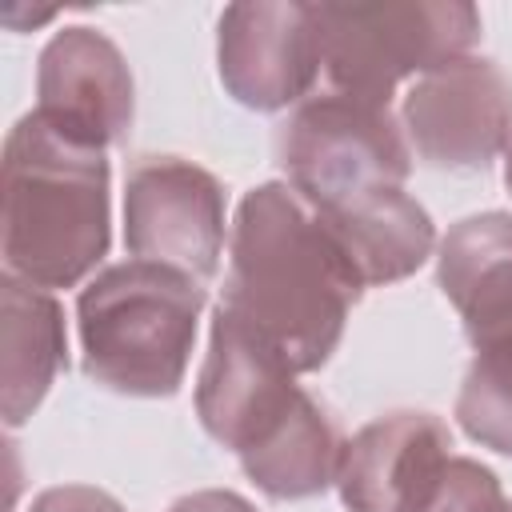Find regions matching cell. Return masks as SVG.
<instances>
[{
	"instance_id": "6da1fadb",
	"label": "cell",
	"mask_w": 512,
	"mask_h": 512,
	"mask_svg": "<svg viewBox=\"0 0 512 512\" xmlns=\"http://www.w3.org/2000/svg\"><path fill=\"white\" fill-rule=\"evenodd\" d=\"M364 288L344 248L288 184L268 180L244 192L220 308L256 328L296 376L328 364Z\"/></svg>"
},
{
	"instance_id": "7a4b0ae2",
	"label": "cell",
	"mask_w": 512,
	"mask_h": 512,
	"mask_svg": "<svg viewBox=\"0 0 512 512\" xmlns=\"http://www.w3.org/2000/svg\"><path fill=\"white\" fill-rule=\"evenodd\" d=\"M196 416L272 500H308L336 484L344 440L332 416L296 384L292 364L220 304L196 380Z\"/></svg>"
},
{
	"instance_id": "3957f363",
	"label": "cell",
	"mask_w": 512,
	"mask_h": 512,
	"mask_svg": "<svg viewBox=\"0 0 512 512\" xmlns=\"http://www.w3.org/2000/svg\"><path fill=\"white\" fill-rule=\"evenodd\" d=\"M112 172L100 148L56 132L40 112L4 140V268L36 288H72L112 240Z\"/></svg>"
},
{
	"instance_id": "277c9868",
	"label": "cell",
	"mask_w": 512,
	"mask_h": 512,
	"mask_svg": "<svg viewBox=\"0 0 512 512\" xmlns=\"http://www.w3.org/2000/svg\"><path fill=\"white\" fill-rule=\"evenodd\" d=\"M204 284L148 260L96 272L80 300V344L88 380L120 396H176L192 360Z\"/></svg>"
},
{
	"instance_id": "5b68a950",
	"label": "cell",
	"mask_w": 512,
	"mask_h": 512,
	"mask_svg": "<svg viewBox=\"0 0 512 512\" xmlns=\"http://www.w3.org/2000/svg\"><path fill=\"white\" fill-rule=\"evenodd\" d=\"M436 280L472 340L456 420L476 444L512 456V216L480 212L452 224Z\"/></svg>"
},
{
	"instance_id": "8992f818",
	"label": "cell",
	"mask_w": 512,
	"mask_h": 512,
	"mask_svg": "<svg viewBox=\"0 0 512 512\" xmlns=\"http://www.w3.org/2000/svg\"><path fill=\"white\" fill-rule=\"evenodd\" d=\"M332 92L392 108L408 76H428L472 56L480 12L464 0H352L316 4Z\"/></svg>"
},
{
	"instance_id": "52a82bcc",
	"label": "cell",
	"mask_w": 512,
	"mask_h": 512,
	"mask_svg": "<svg viewBox=\"0 0 512 512\" xmlns=\"http://www.w3.org/2000/svg\"><path fill=\"white\" fill-rule=\"evenodd\" d=\"M276 160L288 188L312 212L404 188L412 172V152L392 108L344 92L304 100L276 136Z\"/></svg>"
},
{
	"instance_id": "ba28073f",
	"label": "cell",
	"mask_w": 512,
	"mask_h": 512,
	"mask_svg": "<svg viewBox=\"0 0 512 512\" xmlns=\"http://www.w3.org/2000/svg\"><path fill=\"white\" fill-rule=\"evenodd\" d=\"M124 248L208 284L224 252L220 180L180 156L140 160L124 184Z\"/></svg>"
},
{
	"instance_id": "9c48e42d",
	"label": "cell",
	"mask_w": 512,
	"mask_h": 512,
	"mask_svg": "<svg viewBox=\"0 0 512 512\" xmlns=\"http://www.w3.org/2000/svg\"><path fill=\"white\" fill-rule=\"evenodd\" d=\"M404 132L428 168L484 172L512 140V80L480 56L444 64L408 88Z\"/></svg>"
},
{
	"instance_id": "30bf717a",
	"label": "cell",
	"mask_w": 512,
	"mask_h": 512,
	"mask_svg": "<svg viewBox=\"0 0 512 512\" xmlns=\"http://www.w3.org/2000/svg\"><path fill=\"white\" fill-rule=\"evenodd\" d=\"M220 80L232 100L276 112L308 96L324 68L316 4L244 0L228 4L216 36Z\"/></svg>"
},
{
	"instance_id": "8fae6325",
	"label": "cell",
	"mask_w": 512,
	"mask_h": 512,
	"mask_svg": "<svg viewBox=\"0 0 512 512\" xmlns=\"http://www.w3.org/2000/svg\"><path fill=\"white\" fill-rule=\"evenodd\" d=\"M452 464V432L432 412H388L364 424L340 460L348 512H428Z\"/></svg>"
},
{
	"instance_id": "7c38bea8",
	"label": "cell",
	"mask_w": 512,
	"mask_h": 512,
	"mask_svg": "<svg viewBox=\"0 0 512 512\" xmlns=\"http://www.w3.org/2000/svg\"><path fill=\"white\" fill-rule=\"evenodd\" d=\"M36 112L88 148H112L132 124V72L120 48L84 24L60 28L36 68Z\"/></svg>"
},
{
	"instance_id": "4fadbf2b",
	"label": "cell",
	"mask_w": 512,
	"mask_h": 512,
	"mask_svg": "<svg viewBox=\"0 0 512 512\" xmlns=\"http://www.w3.org/2000/svg\"><path fill=\"white\" fill-rule=\"evenodd\" d=\"M0 316V408L4 424L20 428L68 368L64 308L52 292L4 272Z\"/></svg>"
},
{
	"instance_id": "5bb4252c",
	"label": "cell",
	"mask_w": 512,
	"mask_h": 512,
	"mask_svg": "<svg viewBox=\"0 0 512 512\" xmlns=\"http://www.w3.org/2000/svg\"><path fill=\"white\" fill-rule=\"evenodd\" d=\"M316 220L332 232V240L344 248V256L352 260L364 284H392L412 276L432 256L436 244L432 216L404 188L332 212H316Z\"/></svg>"
},
{
	"instance_id": "9a60e30c",
	"label": "cell",
	"mask_w": 512,
	"mask_h": 512,
	"mask_svg": "<svg viewBox=\"0 0 512 512\" xmlns=\"http://www.w3.org/2000/svg\"><path fill=\"white\" fill-rule=\"evenodd\" d=\"M428 512H512V500L500 492V480L492 468L468 456H452Z\"/></svg>"
},
{
	"instance_id": "2e32d148",
	"label": "cell",
	"mask_w": 512,
	"mask_h": 512,
	"mask_svg": "<svg viewBox=\"0 0 512 512\" xmlns=\"http://www.w3.org/2000/svg\"><path fill=\"white\" fill-rule=\"evenodd\" d=\"M28 512H124L120 500H112L108 492L100 488H88V484H60V488H48L40 492Z\"/></svg>"
},
{
	"instance_id": "e0dca14e",
	"label": "cell",
	"mask_w": 512,
	"mask_h": 512,
	"mask_svg": "<svg viewBox=\"0 0 512 512\" xmlns=\"http://www.w3.org/2000/svg\"><path fill=\"white\" fill-rule=\"evenodd\" d=\"M168 512H256L240 492H228V488H200V492H188L180 496Z\"/></svg>"
},
{
	"instance_id": "ac0fdd59",
	"label": "cell",
	"mask_w": 512,
	"mask_h": 512,
	"mask_svg": "<svg viewBox=\"0 0 512 512\" xmlns=\"http://www.w3.org/2000/svg\"><path fill=\"white\" fill-rule=\"evenodd\" d=\"M504 184H508V192H512V140H508V148H504Z\"/></svg>"
}]
</instances>
